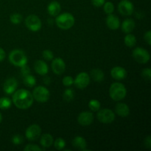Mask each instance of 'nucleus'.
<instances>
[{"label": "nucleus", "instance_id": "f257e3e1", "mask_svg": "<svg viewBox=\"0 0 151 151\" xmlns=\"http://www.w3.org/2000/svg\"><path fill=\"white\" fill-rule=\"evenodd\" d=\"M32 94L24 88L16 90L12 96V103L19 109H27L33 103Z\"/></svg>", "mask_w": 151, "mask_h": 151}, {"label": "nucleus", "instance_id": "f03ea898", "mask_svg": "<svg viewBox=\"0 0 151 151\" xmlns=\"http://www.w3.org/2000/svg\"><path fill=\"white\" fill-rule=\"evenodd\" d=\"M127 95V88L123 83L114 82L109 88V96L113 100L116 102L123 100Z\"/></svg>", "mask_w": 151, "mask_h": 151}, {"label": "nucleus", "instance_id": "7ed1b4c3", "mask_svg": "<svg viewBox=\"0 0 151 151\" xmlns=\"http://www.w3.org/2000/svg\"><path fill=\"white\" fill-rule=\"evenodd\" d=\"M75 19L73 15L70 13H63L61 14H58L56 16L55 23L57 26L60 29H69L72 28L75 24Z\"/></svg>", "mask_w": 151, "mask_h": 151}, {"label": "nucleus", "instance_id": "20e7f679", "mask_svg": "<svg viewBox=\"0 0 151 151\" xmlns=\"http://www.w3.org/2000/svg\"><path fill=\"white\" fill-rule=\"evenodd\" d=\"M9 60L14 66L21 67L27 63V57L22 50L16 49L12 50L9 54Z\"/></svg>", "mask_w": 151, "mask_h": 151}, {"label": "nucleus", "instance_id": "39448f33", "mask_svg": "<svg viewBox=\"0 0 151 151\" xmlns=\"http://www.w3.org/2000/svg\"><path fill=\"white\" fill-rule=\"evenodd\" d=\"M32 94L34 100L38 103H46L48 101L50 97V92L49 89L43 86L35 87Z\"/></svg>", "mask_w": 151, "mask_h": 151}, {"label": "nucleus", "instance_id": "423d86ee", "mask_svg": "<svg viewBox=\"0 0 151 151\" xmlns=\"http://www.w3.org/2000/svg\"><path fill=\"white\" fill-rule=\"evenodd\" d=\"M97 118L99 122L103 124H110L114 121L115 113L109 109H103L97 111Z\"/></svg>", "mask_w": 151, "mask_h": 151}, {"label": "nucleus", "instance_id": "0eeeda50", "mask_svg": "<svg viewBox=\"0 0 151 151\" xmlns=\"http://www.w3.org/2000/svg\"><path fill=\"white\" fill-rule=\"evenodd\" d=\"M132 56L134 60L139 63L145 64L148 63L150 59V55L149 52L142 47H137L132 52Z\"/></svg>", "mask_w": 151, "mask_h": 151}, {"label": "nucleus", "instance_id": "6e6552de", "mask_svg": "<svg viewBox=\"0 0 151 151\" xmlns=\"http://www.w3.org/2000/svg\"><path fill=\"white\" fill-rule=\"evenodd\" d=\"M24 23L27 29L32 31V32H37V31L40 30L41 26H42L41 19L35 14L29 15L25 19Z\"/></svg>", "mask_w": 151, "mask_h": 151}, {"label": "nucleus", "instance_id": "1a4fd4ad", "mask_svg": "<svg viewBox=\"0 0 151 151\" xmlns=\"http://www.w3.org/2000/svg\"><path fill=\"white\" fill-rule=\"evenodd\" d=\"M41 135V128L37 124L29 125L25 131V137L29 141H35L38 139Z\"/></svg>", "mask_w": 151, "mask_h": 151}, {"label": "nucleus", "instance_id": "9d476101", "mask_svg": "<svg viewBox=\"0 0 151 151\" xmlns=\"http://www.w3.org/2000/svg\"><path fill=\"white\" fill-rule=\"evenodd\" d=\"M90 80L91 78L88 73L85 72H80L74 80V84L78 88L83 89L88 86L90 83Z\"/></svg>", "mask_w": 151, "mask_h": 151}, {"label": "nucleus", "instance_id": "9b49d317", "mask_svg": "<svg viewBox=\"0 0 151 151\" xmlns=\"http://www.w3.org/2000/svg\"><path fill=\"white\" fill-rule=\"evenodd\" d=\"M118 10L122 16H131L134 13V4L130 0H122L118 4Z\"/></svg>", "mask_w": 151, "mask_h": 151}, {"label": "nucleus", "instance_id": "f8f14e48", "mask_svg": "<svg viewBox=\"0 0 151 151\" xmlns=\"http://www.w3.org/2000/svg\"><path fill=\"white\" fill-rule=\"evenodd\" d=\"M51 66L52 72L58 75H62L66 69V63H65L64 60L60 58H56L52 59Z\"/></svg>", "mask_w": 151, "mask_h": 151}, {"label": "nucleus", "instance_id": "ddd939ff", "mask_svg": "<svg viewBox=\"0 0 151 151\" xmlns=\"http://www.w3.org/2000/svg\"><path fill=\"white\" fill-rule=\"evenodd\" d=\"M94 121V114L91 111H83L78 115V122L82 126L90 125Z\"/></svg>", "mask_w": 151, "mask_h": 151}, {"label": "nucleus", "instance_id": "4468645a", "mask_svg": "<svg viewBox=\"0 0 151 151\" xmlns=\"http://www.w3.org/2000/svg\"><path fill=\"white\" fill-rule=\"evenodd\" d=\"M18 87V81L15 78H9L4 81L3 85V91L5 94H13Z\"/></svg>", "mask_w": 151, "mask_h": 151}, {"label": "nucleus", "instance_id": "2eb2a0df", "mask_svg": "<svg viewBox=\"0 0 151 151\" xmlns=\"http://www.w3.org/2000/svg\"><path fill=\"white\" fill-rule=\"evenodd\" d=\"M126 69L122 66H114L111 70V75L116 81H122L127 77Z\"/></svg>", "mask_w": 151, "mask_h": 151}, {"label": "nucleus", "instance_id": "dca6fc26", "mask_svg": "<svg viewBox=\"0 0 151 151\" xmlns=\"http://www.w3.org/2000/svg\"><path fill=\"white\" fill-rule=\"evenodd\" d=\"M106 25L108 27L112 30H116L120 27V21L116 16L113 13L108 15L106 18Z\"/></svg>", "mask_w": 151, "mask_h": 151}, {"label": "nucleus", "instance_id": "f3484780", "mask_svg": "<svg viewBox=\"0 0 151 151\" xmlns=\"http://www.w3.org/2000/svg\"><path fill=\"white\" fill-rule=\"evenodd\" d=\"M34 69H35V72L40 75H47L49 72V67L48 65L45 61L42 60H37L34 63Z\"/></svg>", "mask_w": 151, "mask_h": 151}, {"label": "nucleus", "instance_id": "a211bd4d", "mask_svg": "<svg viewBox=\"0 0 151 151\" xmlns=\"http://www.w3.org/2000/svg\"><path fill=\"white\" fill-rule=\"evenodd\" d=\"M115 113L121 117H127L130 114L129 106L125 103H118L115 106Z\"/></svg>", "mask_w": 151, "mask_h": 151}, {"label": "nucleus", "instance_id": "6ab92c4d", "mask_svg": "<svg viewBox=\"0 0 151 151\" xmlns=\"http://www.w3.org/2000/svg\"><path fill=\"white\" fill-rule=\"evenodd\" d=\"M61 10L60 4L57 1H52L47 6V12L52 16H57Z\"/></svg>", "mask_w": 151, "mask_h": 151}, {"label": "nucleus", "instance_id": "aec40b11", "mask_svg": "<svg viewBox=\"0 0 151 151\" xmlns=\"http://www.w3.org/2000/svg\"><path fill=\"white\" fill-rule=\"evenodd\" d=\"M136 27L135 22L133 19H126L122 22L121 28H122V32L125 33H131L133 32Z\"/></svg>", "mask_w": 151, "mask_h": 151}, {"label": "nucleus", "instance_id": "412c9836", "mask_svg": "<svg viewBox=\"0 0 151 151\" xmlns=\"http://www.w3.org/2000/svg\"><path fill=\"white\" fill-rule=\"evenodd\" d=\"M72 145H73L74 147L78 149V150L85 151L86 150L87 142L83 137L78 136V137H75L73 139V140H72Z\"/></svg>", "mask_w": 151, "mask_h": 151}, {"label": "nucleus", "instance_id": "4be33fe9", "mask_svg": "<svg viewBox=\"0 0 151 151\" xmlns=\"http://www.w3.org/2000/svg\"><path fill=\"white\" fill-rule=\"evenodd\" d=\"M54 142L52 136L50 134H44L40 137V144L44 149L51 147Z\"/></svg>", "mask_w": 151, "mask_h": 151}, {"label": "nucleus", "instance_id": "5701e85b", "mask_svg": "<svg viewBox=\"0 0 151 151\" xmlns=\"http://www.w3.org/2000/svg\"><path fill=\"white\" fill-rule=\"evenodd\" d=\"M90 78L95 82L100 83L104 80L105 74L103 70L100 69H94L90 72Z\"/></svg>", "mask_w": 151, "mask_h": 151}, {"label": "nucleus", "instance_id": "b1692460", "mask_svg": "<svg viewBox=\"0 0 151 151\" xmlns=\"http://www.w3.org/2000/svg\"><path fill=\"white\" fill-rule=\"evenodd\" d=\"M125 44L128 47H134L137 44V38L134 35L131 33L126 34L124 38Z\"/></svg>", "mask_w": 151, "mask_h": 151}, {"label": "nucleus", "instance_id": "393cba45", "mask_svg": "<svg viewBox=\"0 0 151 151\" xmlns=\"http://www.w3.org/2000/svg\"><path fill=\"white\" fill-rule=\"evenodd\" d=\"M12 106V100L7 97H2L0 98V109L7 110Z\"/></svg>", "mask_w": 151, "mask_h": 151}, {"label": "nucleus", "instance_id": "a878e982", "mask_svg": "<svg viewBox=\"0 0 151 151\" xmlns=\"http://www.w3.org/2000/svg\"><path fill=\"white\" fill-rule=\"evenodd\" d=\"M24 78V83L25 86L28 87H33L36 84V79L34 76L31 75L30 74L27 76L23 77Z\"/></svg>", "mask_w": 151, "mask_h": 151}, {"label": "nucleus", "instance_id": "bb28decb", "mask_svg": "<svg viewBox=\"0 0 151 151\" xmlns=\"http://www.w3.org/2000/svg\"><path fill=\"white\" fill-rule=\"evenodd\" d=\"M100 107H101L100 102L95 99H92L88 103V108L91 111H97L100 110Z\"/></svg>", "mask_w": 151, "mask_h": 151}, {"label": "nucleus", "instance_id": "cd10ccee", "mask_svg": "<svg viewBox=\"0 0 151 151\" xmlns=\"http://www.w3.org/2000/svg\"><path fill=\"white\" fill-rule=\"evenodd\" d=\"M53 144H54L55 148L57 149L58 150H62L64 149V147H66V142L61 137H58V138L56 139L54 142H53Z\"/></svg>", "mask_w": 151, "mask_h": 151}, {"label": "nucleus", "instance_id": "c85d7f7f", "mask_svg": "<svg viewBox=\"0 0 151 151\" xmlns=\"http://www.w3.org/2000/svg\"><path fill=\"white\" fill-rule=\"evenodd\" d=\"M74 97H75V94H74V91L72 88H67V89L65 90L63 94V100L66 102L72 101Z\"/></svg>", "mask_w": 151, "mask_h": 151}, {"label": "nucleus", "instance_id": "c756f323", "mask_svg": "<svg viewBox=\"0 0 151 151\" xmlns=\"http://www.w3.org/2000/svg\"><path fill=\"white\" fill-rule=\"evenodd\" d=\"M10 20L13 24H19L22 21V16L20 13H14L10 15Z\"/></svg>", "mask_w": 151, "mask_h": 151}, {"label": "nucleus", "instance_id": "7c9ffc66", "mask_svg": "<svg viewBox=\"0 0 151 151\" xmlns=\"http://www.w3.org/2000/svg\"><path fill=\"white\" fill-rule=\"evenodd\" d=\"M103 10L106 14H111L114 11V5L111 1H107L103 4Z\"/></svg>", "mask_w": 151, "mask_h": 151}, {"label": "nucleus", "instance_id": "2f4dec72", "mask_svg": "<svg viewBox=\"0 0 151 151\" xmlns=\"http://www.w3.org/2000/svg\"><path fill=\"white\" fill-rule=\"evenodd\" d=\"M23 137L20 134H15L13 137H12V142L15 145H19L22 144L23 142Z\"/></svg>", "mask_w": 151, "mask_h": 151}, {"label": "nucleus", "instance_id": "473e14b6", "mask_svg": "<svg viewBox=\"0 0 151 151\" xmlns=\"http://www.w3.org/2000/svg\"><path fill=\"white\" fill-rule=\"evenodd\" d=\"M42 56L44 58V59H45L46 60H48V61L49 60H52L54 58V54L50 50H44L42 52Z\"/></svg>", "mask_w": 151, "mask_h": 151}, {"label": "nucleus", "instance_id": "72a5a7b5", "mask_svg": "<svg viewBox=\"0 0 151 151\" xmlns=\"http://www.w3.org/2000/svg\"><path fill=\"white\" fill-rule=\"evenodd\" d=\"M62 83H63V85L66 87L71 86L72 85L74 84V78H72V76H65L64 78H63V81H62Z\"/></svg>", "mask_w": 151, "mask_h": 151}, {"label": "nucleus", "instance_id": "f704fd0d", "mask_svg": "<svg viewBox=\"0 0 151 151\" xmlns=\"http://www.w3.org/2000/svg\"><path fill=\"white\" fill-rule=\"evenodd\" d=\"M142 77L147 81H150L151 79V70L150 68H145L142 72Z\"/></svg>", "mask_w": 151, "mask_h": 151}, {"label": "nucleus", "instance_id": "c9c22d12", "mask_svg": "<svg viewBox=\"0 0 151 151\" xmlns=\"http://www.w3.org/2000/svg\"><path fill=\"white\" fill-rule=\"evenodd\" d=\"M44 149L41 148L39 146H38L37 145H32V144H29L27 145H26L24 148V151H41L43 150Z\"/></svg>", "mask_w": 151, "mask_h": 151}, {"label": "nucleus", "instance_id": "e433bc0d", "mask_svg": "<svg viewBox=\"0 0 151 151\" xmlns=\"http://www.w3.org/2000/svg\"><path fill=\"white\" fill-rule=\"evenodd\" d=\"M21 74L23 77L27 76V75H29L31 73V70H30V68H29V66H27V64L24 65V66H21Z\"/></svg>", "mask_w": 151, "mask_h": 151}, {"label": "nucleus", "instance_id": "4c0bfd02", "mask_svg": "<svg viewBox=\"0 0 151 151\" xmlns=\"http://www.w3.org/2000/svg\"><path fill=\"white\" fill-rule=\"evenodd\" d=\"M106 0H91V3L96 7H100L104 4Z\"/></svg>", "mask_w": 151, "mask_h": 151}, {"label": "nucleus", "instance_id": "58836bf2", "mask_svg": "<svg viewBox=\"0 0 151 151\" xmlns=\"http://www.w3.org/2000/svg\"><path fill=\"white\" fill-rule=\"evenodd\" d=\"M144 38L145 41H146L148 45H151V31L148 30L145 33L144 35Z\"/></svg>", "mask_w": 151, "mask_h": 151}, {"label": "nucleus", "instance_id": "ea45409f", "mask_svg": "<svg viewBox=\"0 0 151 151\" xmlns=\"http://www.w3.org/2000/svg\"><path fill=\"white\" fill-rule=\"evenodd\" d=\"M144 145L145 146V147L150 149L151 148V137L150 136H147L145 139L144 141Z\"/></svg>", "mask_w": 151, "mask_h": 151}, {"label": "nucleus", "instance_id": "a19ab883", "mask_svg": "<svg viewBox=\"0 0 151 151\" xmlns=\"http://www.w3.org/2000/svg\"><path fill=\"white\" fill-rule=\"evenodd\" d=\"M6 57V53L4 52V50H3L2 48L0 47V62L2 61V60H4Z\"/></svg>", "mask_w": 151, "mask_h": 151}, {"label": "nucleus", "instance_id": "79ce46f5", "mask_svg": "<svg viewBox=\"0 0 151 151\" xmlns=\"http://www.w3.org/2000/svg\"><path fill=\"white\" fill-rule=\"evenodd\" d=\"M44 79H43V82H44V83L45 84V85H50V83H51V79H50V77L47 76V75H44Z\"/></svg>", "mask_w": 151, "mask_h": 151}, {"label": "nucleus", "instance_id": "37998d69", "mask_svg": "<svg viewBox=\"0 0 151 151\" xmlns=\"http://www.w3.org/2000/svg\"><path fill=\"white\" fill-rule=\"evenodd\" d=\"M1 121H2V115H1V112H0V123H1Z\"/></svg>", "mask_w": 151, "mask_h": 151}]
</instances>
